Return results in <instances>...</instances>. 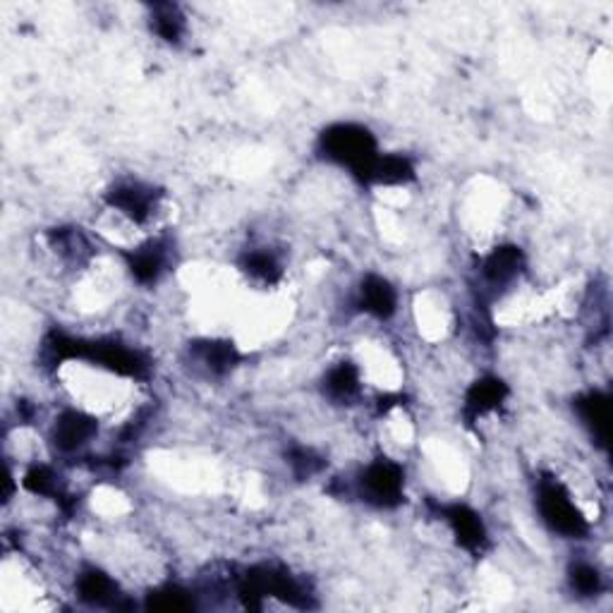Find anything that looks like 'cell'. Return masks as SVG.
Segmentation results:
<instances>
[{
	"label": "cell",
	"instance_id": "13",
	"mask_svg": "<svg viewBox=\"0 0 613 613\" xmlns=\"http://www.w3.org/2000/svg\"><path fill=\"white\" fill-rule=\"evenodd\" d=\"M152 27H154V32L163 39V41H168V43H175V41H181L183 37V14L177 12V8L173 6H156L154 8V18H152Z\"/></svg>",
	"mask_w": 613,
	"mask_h": 613
},
{
	"label": "cell",
	"instance_id": "7",
	"mask_svg": "<svg viewBox=\"0 0 613 613\" xmlns=\"http://www.w3.org/2000/svg\"><path fill=\"white\" fill-rule=\"evenodd\" d=\"M441 520L448 525V530H451L453 540L460 549L466 551H482L489 534H487V525L482 515L472 511L470 505L466 503H453V505H446L441 511Z\"/></svg>",
	"mask_w": 613,
	"mask_h": 613
},
{
	"label": "cell",
	"instance_id": "10",
	"mask_svg": "<svg viewBox=\"0 0 613 613\" xmlns=\"http://www.w3.org/2000/svg\"><path fill=\"white\" fill-rule=\"evenodd\" d=\"M508 398V386L499 377L477 379L466 394V415L472 422L497 412Z\"/></svg>",
	"mask_w": 613,
	"mask_h": 613
},
{
	"label": "cell",
	"instance_id": "9",
	"mask_svg": "<svg viewBox=\"0 0 613 613\" xmlns=\"http://www.w3.org/2000/svg\"><path fill=\"white\" fill-rule=\"evenodd\" d=\"M324 396L334 402V406H348L357 396L362 394V371L355 362H336L328 367L321 384Z\"/></svg>",
	"mask_w": 613,
	"mask_h": 613
},
{
	"label": "cell",
	"instance_id": "6",
	"mask_svg": "<svg viewBox=\"0 0 613 613\" xmlns=\"http://www.w3.org/2000/svg\"><path fill=\"white\" fill-rule=\"evenodd\" d=\"M74 594L78 600L89 604V606H121L123 592L121 585H118L115 578L106 571H101L96 565H86L82 571L74 575Z\"/></svg>",
	"mask_w": 613,
	"mask_h": 613
},
{
	"label": "cell",
	"instance_id": "3",
	"mask_svg": "<svg viewBox=\"0 0 613 613\" xmlns=\"http://www.w3.org/2000/svg\"><path fill=\"white\" fill-rule=\"evenodd\" d=\"M357 491L369 505L396 508L406 499V470L391 458L371 460L357 474Z\"/></svg>",
	"mask_w": 613,
	"mask_h": 613
},
{
	"label": "cell",
	"instance_id": "8",
	"mask_svg": "<svg viewBox=\"0 0 613 613\" xmlns=\"http://www.w3.org/2000/svg\"><path fill=\"white\" fill-rule=\"evenodd\" d=\"M357 307L369 317L386 321L398 311V293L386 278L367 276L357 290Z\"/></svg>",
	"mask_w": 613,
	"mask_h": 613
},
{
	"label": "cell",
	"instance_id": "1",
	"mask_svg": "<svg viewBox=\"0 0 613 613\" xmlns=\"http://www.w3.org/2000/svg\"><path fill=\"white\" fill-rule=\"evenodd\" d=\"M321 154L336 166L348 168L353 175L369 183L371 171L381 156L374 134L355 123H338L321 134Z\"/></svg>",
	"mask_w": 613,
	"mask_h": 613
},
{
	"label": "cell",
	"instance_id": "12",
	"mask_svg": "<svg viewBox=\"0 0 613 613\" xmlns=\"http://www.w3.org/2000/svg\"><path fill=\"white\" fill-rule=\"evenodd\" d=\"M568 585H571L578 596L592 600V596H600L604 592V575L594 563L578 561L568 571Z\"/></svg>",
	"mask_w": 613,
	"mask_h": 613
},
{
	"label": "cell",
	"instance_id": "5",
	"mask_svg": "<svg viewBox=\"0 0 613 613\" xmlns=\"http://www.w3.org/2000/svg\"><path fill=\"white\" fill-rule=\"evenodd\" d=\"M109 206L125 221L134 223V226H142V223H146L156 214L159 200L152 185H144L140 181H125L111 187Z\"/></svg>",
	"mask_w": 613,
	"mask_h": 613
},
{
	"label": "cell",
	"instance_id": "2",
	"mask_svg": "<svg viewBox=\"0 0 613 613\" xmlns=\"http://www.w3.org/2000/svg\"><path fill=\"white\" fill-rule=\"evenodd\" d=\"M537 511L544 525L563 540H585L590 532V522L575 505L573 493L553 477L537 482Z\"/></svg>",
	"mask_w": 613,
	"mask_h": 613
},
{
	"label": "cell",
	"instance_id": "4",
	"mask_svg": "<svg viewBox=\"0 0 613 613\" xmlns=\"http://www.w3.org/2000/svg\"><path fill=\"white\" fill-rule=\"evenodd\" d=\"M99 437V420L86 410L70 408L55 417L51 427V443L58 453L74 456L82 453L84 448L92 446Z\"/></svg>",
	"mask_w": 613,
	"mask_h": 613
},
{
	"label": "cell",
	"instance_id": "11",
	"mask_svg": "<svg viewBox=\"0 0 613 613\" xmlns=\"http://www.w3.org/2000/svg\"><path fill=\"white\" fill-rule=\"evenodd\" d=\"M575 412L580 425L590 431V437L606 446L609 441V422H611V402L602 391H590L575 400Z\"/></svg>",
	"mask_w": 613,
	"mask_h": 613
}]
</instances>
